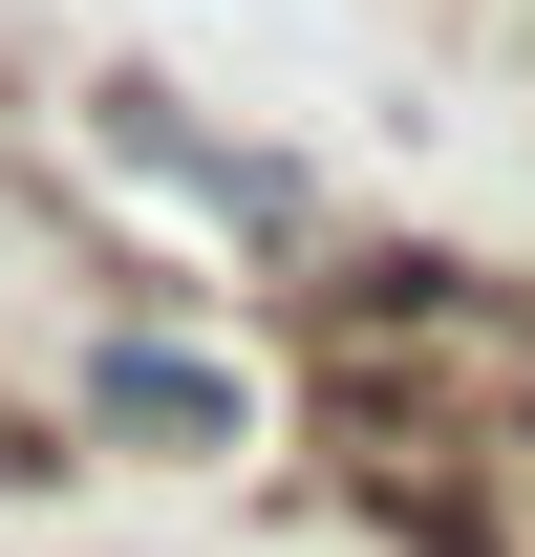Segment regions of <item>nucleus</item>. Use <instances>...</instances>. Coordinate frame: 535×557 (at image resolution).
<instances>
[{
	"label": "nucleus",
	"mask_w": 535,
	"mask_h": 557,
	"mask_svg": "<svg viewBox=\"0 0 535 557\" xmlns=\"http://www.w3.org/2000/svg\"><path fill=\"white\" fill-rule=\"evenodd\" d=\"M86 450H129V472H236L258 450V364L172 322V300H108V344H86Z\"/></svg>",
	"instance_id": "obj_1"
},
{
	"label": "nucleus",
	"mask_w": 535,
	"mask_h": 557,
	"mask_svg": "<svg viewBox=\"0 0 535 557\" xmlns=\"http://www.w3.org/2000/svg\"><path fill=\"white\" fill-rule=\"evenodd\" d=\"M86 129H108V172H129V194H172V214H214V236H236V258H322V172H300V150H236L194 108V86H108V108H86Z\"/></svg>",
	"instance_id": "obj_2"
},
{
	"label": "nucleus",
	"mask_w": 535,
	"mask_h": 557,
	"mask_svg": "<svg viewBox=\"0 0 535 557\" xmlns=\"http://www.w3.org/2000/svg\"><path fill=\"white\" fill-rule=\"evenodd\" d=\"M65 472H86V450H65L43 408H22V386H0V515H22V493H65Z\"/></svg>",
	"instance_id": "obj_3"
}]
</instances>
